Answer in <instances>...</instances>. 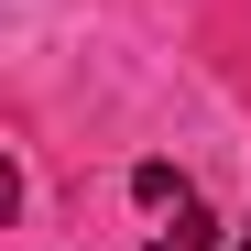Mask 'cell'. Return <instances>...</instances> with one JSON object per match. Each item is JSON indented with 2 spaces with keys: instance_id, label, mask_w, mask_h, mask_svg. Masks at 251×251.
I'll return each instance as SVG.
<instances>
[{
  "instance_id": "6da1fadb",
  "label": "cell",
  "mask_w": 251,
  "mask_h": 251,
  "mask_svg": "<svg viewBox=\"0 0 251 251\" xmlns=\"http://www.w3.org/2000/svg\"><path fill=\"white\" fill-rule=\"evenodd\" d=\"M131 197H142V207H164L175 229H207V207H197V186L175 175V164H142V175H131Z\"/></svg>"
},
{
  "instance_id": "7a4b0ae2",
  "label": "cell",
  "mask_w": 251,
  "mask_h": 251,
  "mask_svg": "<svg viewBox=\"0 0 251 251\" xmlns=\"http://www.w3.org/2000/svg\"><path fill=\"white\" fill-rule=\"evenodd\" d=\"M240 251H251V229H240Z\"/></svg>"
}]
</instances>
